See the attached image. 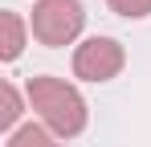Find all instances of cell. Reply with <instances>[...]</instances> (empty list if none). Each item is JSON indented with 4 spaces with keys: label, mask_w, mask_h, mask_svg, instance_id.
I'll use <instances>...</instances> for the list:
<instances>
[{
    "label": "cell",
    "mask_w": 151,
    "mask_h": 147,
    "mask_svg": "<svg viewBox=\"0 0 151 147\" xmlns=\"http://www.w3.org/2000/svg\"><path fill=\"white\" fill-rule=\"evenodd\" d=\"M4 147H61V143H57V135H53L45 122H25V127H17L8 135Z\"/></svg>",
    "instance_id": "cell-5"
},
{
    "label": "cell",
    "mask_w": 151,
    "mask_h": 147,
    "mask_svg": "<svg viewBox=\"0 0 151 147\" xmlns=\"http://www.w3.org/2000/svg\"><path fill=\"white\" fill-rule=\"evenodd\" d=\"M106 4H110V12H119V17H127V21L151 17V0H106Z\"/></svg>",
    "instance_id": "cell-7"
},
{
    "label": "cell",
    "mask_w": 151,
    "mask_h": 147,
    "mask_svg": "<svg viewBox=\"0 0 151 147\" xmlns=\"http://www.w3.org/2000/svg\"><path fill=\"white\" fill-rule=\"evenodd\" d=\"M25 37H29V24L21 21V12L4 8L0 12V57L4 61H17L25 53Z\"/></svg>",
    "instance_id": "cell-4"
},
{
    "label": "cell",
    "mask_w": 151,
    "mask_h": 147,
    "mask_svg": "<svg viewBox=\"0 0 151 147\" xmlns=\"http://www.w3.org/2000/svg\"><path fill=\"white\" fill-rule=\"evenodd\" d=\"M86 29V8L82 0H37L29 12V33L49 49L74 45Z\"/></svg>",
    "instance_id": "cell-2"
},
{
    "label": "cell",
    "mask_w": 151,
    "mask_h": 147,
    "mask_svg": "<svg viewBox=\"0 0 151 147\" xmlns=\"http://www.w3.org/2000/svg\"><path fill=\"white\" fill-rule=\"evenodd\" d=\"M127 66V49L114 37H86L74 49V78L82 82H110Z\"/></svg>",
    "instance_id": "cell-3"
},
{
    "label": "cell",
    "mask_w": 151,
    "mask_h": 147,
    "mask_svg": "<svg viewBox=\"0 0 151 147\" xmlns=\"http://www.w3.org/2000/svg\"><path fill=\"white\" fill-rule=\"evenodd\" d=\"M21 110H25V102H21V90L12 86V82H4V110H0V127L12 135L17 131V119H21Z\"/></svg>",
    "instance_id": "cell-6"
},
{
    "label": "cell",
    "mask_w": 151,
    "mask_h": 147,
    "mask_svg": "<svg viewBox=\"0 0 151 147\" xmlns=\"http://www.w3.org/2000/svg\"><path fill=\"white\" fill-rule=\"evenodd\" d=\"M25 98H29V106L37 110V119L45 122L57 139H74V135L86 131V122H90V106H86L82 90L70 86L65 78L37 74V78H29Z\"/></svg>",
    "instance_id": "cell-1"
}]
</instances>
